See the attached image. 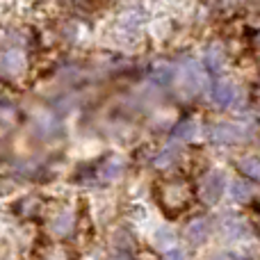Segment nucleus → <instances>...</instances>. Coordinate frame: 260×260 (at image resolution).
Returning <instances> with one entry per match:
<instances>
[{
	"mask_svg": "<svg viewBox=\"0 0 260 260\" xmlns=\"http://www.w3.org/2000/svg\"><path fill=\"white\" fill-rule=\"evenodd\" d=\"M240 171L247 178L260 180V157H244V160H240Z\"/></svg>",
	"mask_w": 260,
	"mask_h": 260,
	"instance_id": "11",
	"label": "nucleus"
},
{
	"mask_svg": "<svg viewBox=\"0 0 260 260\" xmlns=\"http://www.w3.org/2000/svg\"><path fill=\"white\" fill-rule=\"evenodd\" d=\"M240 128L238 126H231V123H219L210 130V139L215 144H235L240 142Z\"/></svg>",
	"mask_w": 260,
	"mask_h": 260,
	"instance_id": "3",
	"label": "nucleus"
},
{
	"mask_svg": "<svg viewBox=\"0 0 260 260\" xmlns=\"http://www.w3.org/2000/svg\"><path fill=\"white\" fill-rule=\"evenodd\" d=\"M185 235H187V240L192 244H203V242H206V238L210 235V226H208L206 219H194L192 224L187 226Z\"/></svg>",
	"mask_w": 260,
	"mask_h": 260,
	"instance_id": "4",
	"label": "nucleus"
},
{
	"mask_svg": "<svg viewBox=\"0 0 260 260\" xmlns=\"http://www.w3.org/2000/svg\"><path fill=\"white\" fill-rule=\"evenodd\" d=\"M23 55L16 53V50H9V53H5L3 57H0V69L7 73H18L23 69Z\"/></svg>",
	"mask_w": 260,
	"mask_h": 260,
	"instance_id": "8",
	"label": "nucleus"
},
{
	"mask_svg": "<svg viewBox=\"0 0 260 260\" xmlns=\"http://www.w3.org/2000/svg\"><path fill=\"white\" fill-rule=\"evenodd\" d=\"M224 194V174L219 171H210L201 183V199L206 203H217Z\"/></svg>",
	"mask_w": 260,
	"mask_h": 260,
	"instance_id": "1",
	"label": "nucleus"
},
{
	"mask_svg": "<svg viewBox=\"0 0 260 260\" xmlns=\"http://www.w3.org/2000/svg\"><path fill=\"white\" fill-rule=\"evenodd\" d=\"M165 260H185V251L183 249H169L165 253Z\"/></svg>",
	"mask_w": 260,
	"mask_h": 260,
	"instance_id": "17",
	"label": "nucleus"
},
{
	"mask_svg": "<svg viewBox=\"0 0 260 260\" xmlns=\"http://www.w3.org/2000/svg\"><path fill=\"white\" fill-rule=\"evenodd\" d=\"M215 260H233V258H231V256H217Z\"/></svg>",
	"mask_w": 260,
	"mask_h": 260,
	"instance_id": "18",
	"label": "nucleus"
},
{
	"mask_svg": "<svg viewBox=\"0 0 260 260\" xmlns=\"http://www.w3.org/2000/svg\"><path fill=\"white\" fill-rule=\"evenodd\" d=\"M210 99H212V103L219 105V108H229L235 101V85L229 80H217L210 89Z\"/></svg>",
	"mask_w": 260,
	"mask_h": 260,
	"instance_id": "2",
	"label": "nucleus"
},
{
	"mask_svg": "<svg viewBox=\"0 0 260 260\" xmlns=\"http://www.w3.org/2000/svg\"><path fill=\"white\" fill-rule=\"evenodd\" d=\"M123 171L121 160H110L108 165H103V171H101V178L103 180H114L119 174Z\"/></svg>",
	"mask_w": 260,
	"mask_h": 260,
	"instance_id": "13",
	"label": "nucleus"
},
{
	"mask_svg": "<svg viewBox=\"0 0 260 260\" xmlns=\"http://www.w3.org/2000/svg\"><path fill=\"white\" fill-rule=\"evenodd\" d=\"M178 160V148H167L165 153H160V155H155V160H153V167H157V169H162V167H169L174 165V162Z\"/></svg>",
	"mask_w": 260,
	"mask_h": 260,
	"instance_id": "12",
	"label": "nucleus"
},
{
	"mask_svg": "<svg viewBox=\"0 0 260 260\" xmlns=\"http://www.w3.org/2000/svg\"><path fill=\"white\" fill-rule=\"evenodd\" d=\"M153 242L155 247H167V244H174V233L169 229H160L155 235H153Z\"/></svg>",
	"mask_w": 260,
	"mask_h": 260,
	"instance_id": "14",
	"label": "nucleus"
},
{
	"mask_svg": "<svg viewBox=\"0 0 260 260\" xmlns=\"http://www.w3.org/2000/svg\"><path fill=\"white\" fill-rule=\"evenodd\" d=\"M55 231H57V233H69V231H71V215L57 217V221H55Z\"/></svg>",
	"mask_w": 260,
	"mask_h": 260,
	"instance_id": "15",
	"label": "nucleus"
},
{
	"mask_svg": "<svg viewBox=\"0 0 260 260\" xmlns=\"http://www.w3.org/2000/svg\"><path fill=\"white\" fill-rule=\"evenodd\" d=\"M139 23H142V18H139V16H135V14H126V16H123V21H121V25L123 27H137Z\"/></svg>",
	"mask_w": 260,
	"mask_h": 260,
	"instance_id": "16",
	"label": "nucleus"
},
{
	"mask_svg": "<svg viewBox=\"0 0 260 260\" xmlns=\"http://www.w3.org/2000/svg\"><path fill=\"white\" fill-rule=\"evenodd\" d=\"M185 89H192L189 94H197L199 89L203 87V71L199 69V64H187L185 67Z\"/></svg>",
	"mask_w": 260,
	"mask_h": 260,
	"instance_id": "6",
	"label": "nucleus"
},
{
	"mask_svg": "<svg viewBox=\"0 0 260 260\" xmlns=\"http://www.w3.org/2000/svg\"><path fill=\"white\" fill-rule=\"evenodd\" d=\"M197 137V121L187 119V121H180L178 126L174 128V139H180V142H192Z\"/></svg>",
	"mask_w": 260,
	"mask_h": 260,
	"instance_id": "9",
	"label": "nucleus"
},
{
	"mask_svg": "<svg viewBox=\"0 0 260 260\" xmlns=\"http://www.w3.org/2000/svg\"><path fill=\"white\" fill-rule=\"evenodd\" d=\"M224 48H221L219 44H212L210 48H206V67L210 73H219L221 69H224Z\"/></svg>",
	"mask_w": 260,
	"mask_h": 260,
	"instance_id": "5",
	"label": "nucleus"
},
{
	"mask_svg": "<svg viewBox=\"0 0 260 260\" xmlns=\"http://www.w3.org/2000/svg\"><path fill=\"white\" fill-rule=\"evenodd\" d=\"M151 80L155 82V85H162V87L169 85V82L174 80V67H171L169 62H157L151 71Z\"/></svg>",
	"mask_w": 260,
	"mask_h": 260,
	"instance_id": "7",
	"label": "nucleus"
},
{
	"mask_svg": "<svg viewBox=\"0 0 260 260\" xmlns=\"http://www.w3.org/2000/svg\"><path fill=\"white\" fill-rule=\"evenodd\" d=\"M231 199H233V201H238V203H247L249 199H251V187H249L247 183H244V180H233V183H231Z\"/></svg>",
	"mask_w": 260,
	"mask_h": 260,
	"instance_id": "10",
	"label": "nucleus"
}]
</instances>
